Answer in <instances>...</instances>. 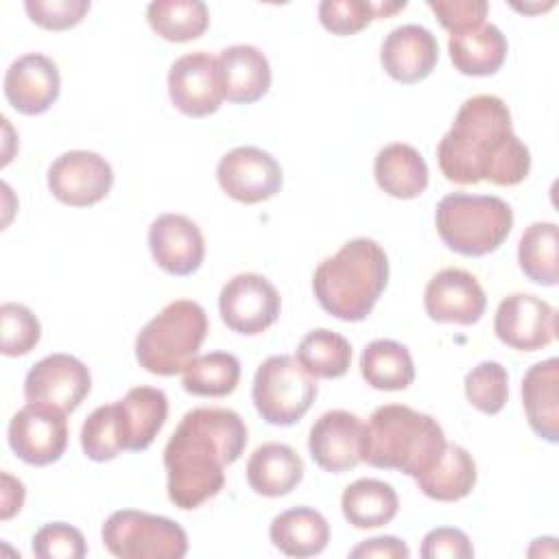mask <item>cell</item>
Returning <instances> with one entry per match:
<instances>
[{
  "label": "cell",
  "mask_w": 559,
  "mask_h": 559,
  "mask_svg": "<svg viewBox=\"0 0 559 559\" xmlns=\"http://www.w3.org/2000/svg\"><path fill=\"white\" fill-rule=\"evenodd\" d=\"M443 177L459 186L489 181L518 186L531 170V153L513 133L507 103L493 94L467 98L437 146Z\"/></svg>",
  "instance_id": "obj_1"
},
{
  "label": "cell",
  "mask_w": 559,
  "mask_h": 559,
  "mask_svg": "<svg viewBox=\"0 0 559 559\" xmlns=\"http://www.w3.org/2000/svg\"><path fill=\"white\" fill-rule=\"evenodd\" d=\"M247 445V426L236 411L199 406L188 411L164 448L168 500L192 511L225 487V467Z\"/></svg>",
  "instance_id": "obj_2"
},
{
  "label": "cell",
  "mask_w": 559,
  "mask_h": 559,
  "mask_svg": "<svg viewBox=\"0 0 559 559\" xmlns=\"http://www.w3.org/2000/svg\"><path fill=\"white\" fill-rule=\"evenodd\" d=\"M389 282V258L371 238L347 240L319 262L312 290L319 306L341 321H362Z\"/></svg>",
  "instance_id": "obj_3"
},
{
  "label": "cell",
  "mask_w": 559,
  "mask_h": 559,
  "mask_svg": "<svg viewBox=\"0 0 559 559\" xmlns=\"http://www.w3.org/2000/svg\"><path fill=\"white\" fill-rule=\"evenodd\" d=\"M445 443L435 417L404 404H384L365 424L362 461L417 478L437 463Z\"/></svg>",
  "instance_id": "obj_4"
},
{
  "label": "cell",
  "mask_w": 559,
  "mask_h": 559,
  "mask_svg": "<svg viewBox=\"0 0 559 559\" xmlns=\"http://www.w3.org/2000/svg\"><path fill=\"white\" fill-rule=\"evenodd\" d=\"M437 234L448 249L467 258L493 253L511 234L513 210L493 194H445L435 210Z\"/></svg>",
  "instance_id": "obj_5"
},
{
  "label": "cell",
  "mask_w": 559,
  "mask_h": 559,
  "mask_svg": "<svg viewBox=\"0 0 559 559\" xmlns=\"http://www.w3.org/2000/svg\"><path fill=\"white\" fill-rule=\"evenodd\" d=\"M207 336V314L192 299H175L135 336V360L155 376H175L197 358Z\"/></svg>",
  "instance_id": "obj_6"
},
{
  "label": "cell",
  "mask_w": 559,
  "mask_h": 559,
  "mask_svg": "<svg viewBox=\"0 0 559 559\" xmlns=\"http://www.w3.org/2000/svg\"><path fill=\"white\" fill-rule=\"evenodd\" d=\"M100 537L120 559H181L188 552V535L175 520L138 509L114 511Z\"/></svg>",
  "instance_id": "obj_7"
},
{
  "label": "cell",
  "mask_w": 559,
  "mask_h": 559,
  "mask_svg": "<svg viewBox=\"0 0 559 559\" xmlns=\"http://www.w3.org/2000/svg\"><path fill=\"white\" fill-rule=\"evenodd\" d=\"M251 397L258 415L266 424L293 426L310 411L317 397V382L297 358L277 354L258 367Z\"/></svg>",
  "instance_id": "obj_8"
},
{
  "label": "cell",
  "mask_w": 559,
  "mask_h": 559,
  "mask_svg": "<svg viewBox=\"0 0 559 559\" xmlns=\"http://www.w3.org/2000/svg\"><path fill=\"white\" fill-rule=\"evenodd\" d=\"M282 299L277 288L258 273H238L221 288L218 312L223 323L238 334L255 336L269 330L280 317Z\"/></svg>",
  "instance_id": "obj_9"
},
{
  "label": "cell",
  "mask_w": 559,
  "mask_h": 559,
  "mask_svg": "<svg viewBox=\"0 0 559 559\" xmlns=\"http://www.w3.org/2000/svg\"><path fill=\"white\" fill-rule=\"evenodd\" d=\"M7 439L13 454L28 465L44 467L57 463L68 445L66 413L28 402L11 417Z\"/></svg>",
  "instance_id": "obj_10"
},
{
  "label": "cell",
  "mask_w": 559,
  "mask_h": 559,
  "mask_svg": "<svg viewBox=\"0 0 559 559\" xmlns=\"http://www.w3.org/2000/svg\"><path fill=\"white\" fill-rule=\"evenodd\" d=\"M92 389L90 369L70 354H50L35 362L24 378V397L61 413H74Z\"/></svg>",
  "instance_id": "obj_11"
},
{
  "label": "cell",
  "mask_w": 559,
  "mask_h": 559,
  "mask_svg": "<svg viewBox=\"0 0 559 559\" xmlns=\"http://www.w3.org/2000/svg\"><path fill=\"white\" fill-rule=\"evenodd\" d=\"M218 186L238 203H262L282 190V166L258 146H236L216 166Z\"/></svg>",
  "instance_id": "obj_12"
},
{
  "label": "cell",
  "mask_w": 559,
  "mask_h": 559,
  "mask_svg": "<svg viewBox=\"0 0 559 559\" xmlns=\"http://www.w3.org/2000/svg\"><path fill=\"white\" fill-rule=\"evenodd\" d=\"M114 186L109 162L94 151L61 153L48 168V190L70 207H87L103 201Z\"/></svg>",
  "instance_id": "obj_13"
},
{
  "label": "cell",
  "mask_w": 559,
  "mask_h": 559,
  "mask_svg": "<svg viewBox=\"0 0 559 559\" xmlns=\"http://www.w3.org/2000/svg\"><path fill=\"white\" fill-rule=\"evenodd\" d=\"M168 96L173 105L190 118L218 111L225 98L218 59L205 50L186 52L175 59L168 70Z\"/></svg>",
  "instance_id": "obj_14"
},
{
  "label": "cell",
  "mask_w": 559,
  "mask_h": 559,
  "mask_svg": "<svg viewBox=\"0 0 559 559\" xmlns=\"http://www.w3.org/2000/svg\"><path fill=\"white\" fill-rule=\"evenodd\" d=\"M493 332L500 343L518 352H537L555 341L557 312L542 297L513 293L498 304Z\"/></svg>",
  "instance_id": "obj_15"
},
{
  "label": "cell",
  "mask_w": 559,
  "mask_h": 559,
  "mask_svg": "<svg viewBox=\"0 0 559 559\" xmlns=\"http://www.w3.org/2000/svg\"><path fill=\"white\" fill-rule=\"evenodd\" d=\"M365 424L349 411H328L310 428L308 450L312 461L330 472L343 474L362 463Z\"/></svg>",
  "instance_id": "obj_16"
},
{
  "label": "cell",
  "mask_w": 559,
  "mask_h": 559,
  "mask_svg": "<svg viewBox=\"0 0 559 559\" xmlns=\"http://www.w3.org/2000/svg\"><path fill=\"white\" fill-rule=\"evenodd\" d=\"M424 308L437 323L472 325L485 314L487 297L472 273L463 269H441L426 284Z\"/></svg>",
  "instance_id": "obj_17"
},
{
  "label": "cell",
  "mask_w": 559,
  "mask_h": 559,
  "mask_svg": "<svg viewBox=\"0 0 559 559\" xmlns=\"http://www.w3.org/2000/svg\"><path fill=\"white\" fill-rule=\"evenodd\" d=\"M153 260L168 275H192L205 258V240L194 221L183 214H159L148 227Z\"/></svg>",
  "instance_id": "obj_18"
},
{
  "label": "cell",
  "mask_w": 559,
  "mask_h": 559,
  "mask_svg": "<svg viewBox=\"0 0 559 559\" xmlns=\"http://www.w3.org/2000/svg\"><path fill=\"white\" fill-rule=\"evenodd\" d=\"M59 87L57 63L41 52L17 57L4 74V96L9 105L24 116L48 111L59 96Z\"/></svg>",
  "instance_id": "obj_19"
},
{
  "label": "cell",
  "mask_w": 559,
  "mask_h": 559,
  "mask_svg": "<svg viewBox=\"0 0 559 559\" xmlns=\"http://www.w3.org/2000/svg\"><path fill=\"white\" fill-rule=\"evenodd\" d=\"M439 61L437 37L419 24H402L393 28L380 46V63L384 72L404 85L424 81Z\"/></svg>",
  "instance_id": "obj_20"
},
{
  "label": "cell",
  "mask_w": 559,
  "mask_h": 559,
  "mask_svg": "<svg viewBox=\"0 0 559 559\" xmlns=\"http://www.w3.org/2000/svg\"><path fill=\"white\" fill-rule=\"evenodd\" d=\"M114 406L120 443L129 452L146 450L168 417V397L155 386H133Z\"/></svg>",
  "instance_id": "obj_21"
},
{
  "label": "cell",
  "mask_w": 559,
  "mask_h": 559,
  "mask_svg": "<svg viewBox=\"0 0 559 559\" xmlns=\"http://www.w3.org/2000/svg\"><path fill=\"white\" fill-rule=\"evenodd\" d=\"M223 96L229 103L249 105L260 100L271 87V66L264 52L251 44L227 46L218 52Z\"/></svg>",
  "instance_id": "obj_22"
},
{
  "label": "cell",
  "mask_w": 559,
  "mask_h": 559,
  "mask_svg": "<svg viewBox=\"0 0 559 559\" xmlns=\"http://www.w3.org/2000/svg\"><path fill=\"white\" fill-rule=\"evenodd\" d=\"M559 360L535 362L522 378V406L528 426L548 443L559 441Z\"/></svg>",
  "instance_id": "obj_23"
},
{
  "label": "cell",
  "mask_w": 559,
  "mask_h": 559,
  "mask_svg": "<svg viewBox=\"0 0 559 559\" xmlns=\"http://www.w3.org/2000/svg\"><path fill=\"white\" fill-rule=\"evenodd\" d=\"M304 478L301 456L286 443H264L247 461L249 487L266 498L290 493Z\"/></svg>",
  "instance_id": "obj_24"
},
{
  "label": "cell",
  "mask_w": 559,
  "mask_h": 559,
  "mask_svg": "<svg viewBox=\"0 0 559 559\" xmlns=\"http://www.w3.org/2000/svg\"><path fill=\"white\" fill-rule=\"evenodd\" d=\"M373 177L380 190L393 199H415L428 188V164L421 153L404 142L386 144L373 159Z\"/></svg>",
  "instance_id": "obj_25"
},
{
  "label": "cell",
  "mask_w": 559,
  "mask_h": 559,
  "mask_svg": "<svg viewBox=\"0 0 559 559\" xmlns=\"http://www.w3.org/2000/svg\"><path fill=\"white\" fill-rule=\"evenodd\" d=\"M273 546L288 557H314L330 542L328 520L312 507H293L273 518L269 526Z\"/></svg>",
  "instance_id": "obj_26"
},
{
  "label": "cell",
  "mask_w": 559,
  "mask_h": 559,
  "mask_svg": "<svg viewBox=\"0 0 559 559\" xmlns=\"http://www.w3.org/2000/svg\"><path fill=\"white\" fill-rule=\"evenodd\" d=\"M448 52L461 74L489 76L502 68L509 44L496 24H483L478 28L450 35Z\"/></svg>",
  "instance_id": "obj_27"
},
{
  "label": "cell",
  "mask_w": 559,
  "mask_h": 559,
  "mask_svg": "<svg viewBox=\"0 0 559 559\" xmlns=\"http://www.w3.org/2000/svg\"><path fill=\"white\" fill-rule=\"evenodd\" d=\"M415 483L430 500L456 502L472 493L476 485V463L465 448L445 443L437 463L417 476Z\"/></svg>",
  "instance_id": "obj_28"
},
{
  "label": "cell",
  "mask_w": 559,
  "mask_h": 559,
  "mask_svg": "<svg viewBox=\"0 0 559 559\" xmlns=\"http://www.w3.org/2000/svg\"><path fill=\"white\" fill-rule=\"evenodd\" d=\"M343 518L354 528H378L389 524L400 509L395 489L378 478H358L341 496Z\"/></svg>",
  "instance_id": "obj_29"
},
{
  "label": "cell",
  "mask_w": 559,
  "mask_h": 559,
  "mask_svg": "<svg viewBox=\"0 0 559 559\" xmlns=\"http://www.w3.org/2000/svg\"><path fill=\"white\" fill-rule=\"evenodd\" d=\"M360 373L365 382L378 391H402L413 384L415 365L406 345L378 338L362 349Z\"/></svg>",
  "instance_id": "obj_30"
},
{
  "label": "cell",
  "mask_w": 559,
  "mask_h": 559,
  "mask_svg": "<svg viewBox=\"0 0 559 559\" xmlns=\"http://www.w3.org/2000/svg\"><path fill=\"white\" fill-rule=\"evenodd\" d=\"M151 28L168 41H190L210 26L207 4L201 0H155L146 7Z\"/></svg>",
  "instance_id": "obj_31"
},
{
  "label": "cell",
  "mask_w": 559,
  "mask_h": 559,
  "mask_svg": "<svg viewBox=\"0 0 559 559\" xmlns=\"http://www.w3.org/2000/svg\"><path fill=\"white\" fill-rule=\"evenodd\" d=\"M297 362L312 378H341L352 365V345L338 332L328 328L310 330L297 345Z\"/></svg>",
  "instance_id": "obj_32"
},
{
  "label": "cell",
  "mask_w": 559,
  "mask_h": 559,
  "mask_svg": "<svg viewBox=\"0 0 559 559\" xmlns=\"http://www.w3.org/2000/svg\"><path fill=\"white\" fill-rule=\"evenodd\" d=\"M557 225L537 221L528 225L518 245V262L522 273L539 286H555L559 282L557 262Z\"/></svg>",
  "instance_id": "obj_33"
},
{
  "label": "cell",
  "mask_w": 559,
  "mask_h": 559,
  "mask_svg": "<svg viewBox=\"0 0 559 559\" xmlns=\"http://www.w3.org/2000/svg\"><path fill=\"white\" fill-rule=\"evenodd\" d=\"M240 380V360L229 352H210L197 356L186 369L181 384L199 397H225Z\"/></svg>",
  "instance_id": "obj_34"
},
{
  "label": "cell",
  "mask_w": 559,
  "mask_h": 559,
  "mask_svg": "<svg viewBox=\"0 0 559 559\" xmlns=\"http://www.w3.org/2000/svg\"><path fill=\"white\" fill-rule=\"evenodd\" d=\"M406 2H367V0H323L319 2V22L332 35H354L376 17H389L402 11Z\"/></svg>",
  "instance_id": "obj_35"
},
{
  "label": "cell",
  "mask_w": 559,
  "mask_h": 559,
  "mask_svg": "<svg viewBox=\"0 0 559 559\" xmlns=\"http://www.w3.org/2000/svg\"><path fill=\"white\" fill-rule=\"evenodd\" d=\"M463 384H465V397L476 411L485 415H496L504 408L509 397V376L500 362L496 360L478 362L467 371Z\"/></svg>",
  "instance_id": "obj_36"
},
{
  "label": "cell",
  "mask_w": 559,
  "mask_h": 559,
  "mask_svg": "<svg viewBox=\"0 0 559 559\" xmlns=\"http://www.w3.org/2000/svg\"><path fill=\"white\" fill-rule=\"evenodd\" d=\"M81 448L90 461L105 463L122 452L116 406L105 404L94 408L81 428Z\"/></svg>",
  "instance_id": "obj_37"
},
{
  "label": "cell",
  "mask_w": 559,
  "mask_h": 559,
  "mask_svg": "<svg viewBox=\"0 0 559 559\" xmlns=\"http://www.w3.org/2000/svg\"><path fill=\"white\" fill-rule=\"evenodd\" d=\"M2 323V354L4 356H24L41 338V325L37 317L22 304L7 301L0 306Z\"/></svg>",
  "instance_id": "obj_38"
},
{
  "label": "cell",
  "mask_w": 559,
  "mask_h": 559,
  "mask_svg": "<svg viewBox=\"0 0 559 559\" xmlns=\"http://www.w3.org/2000/svg\"><path fill=\"white\" fill-rule=\"evenodd\" d=\"M31 548L39 559H81L87 555L83 533L66 522H48L37 528Z\"/></svg>",
  "instance_id": "obj_39"
},
{
  "label": "cell",
  "mask_w": 559,
  "mask_h": 559,
  "mask_svg": "<svg viewBox=\"0 0 559 559\" xmlns=\"http://www.w3.org/2000/svg\"><path fill=\"white\" fill-rule=\"evenodd\" d=\"M90 0H26L24 9L41 28L66 31L76 26L90 11Z\"/></svg>",
  "instance_id": "obj_40"
},
{
  "label": "cell",
  "mask_w": 559,
  "mask_h": 559,
  "mask_svg": "<svg viewBox=\"0 0 559 559\" xmlns=\"http://www.w3.org/2000/svg\"><path fill=\"white\" fill-rule=\"evenodd\" d=\"M428 7L450 35L483 26L489 11L485 0H428Z\"/></svg>",
  "instance_id": "obj_41"
},
{
  "label": "cell",
  "mask_w": 559,
  "mask_h": 559,
  "mask_svg": "<svg viewBox=\"0 0 559 559\" xmlns=\"http://www.w3.org/2000/svg\"><path fill=\"white\" fill-rule=\"evenodd\" d=\"M419 555L424 559H469L474 557V546L461 528L437 526L424 535Z\"/></svg>",
  "instance_id": "obj_42"
},
{
  "label": "cell",
  "mask_w": 559,
  "mask_h": 559,
  "mask_svg": "<svg viewBox=\"0 0 559 559\" xmlns=\"http://www.w3.org/2000/svg\"><path fill=\"white\" fill-rule=\"evenodd\" d=\"M411 550L408 546L393 537V535H380L360 542L356 548L349 550L352 559H367V557H384V559H408Z\"/></svg>",
  "instance_id": "obj_43"
},
{
  "label": "cell",
  "mask_w": 559,
  "mask_h": 559,
  "mask_svg": "<svg viewBox=\"0 0 559 559\" xmlns=\"http://www.w3.org/2000/svg\"><path fill=\"white\" fill-rule=\"evenodd\" d=\"M24 485L11 474L2 472V489H0V518L11 520L24 504Z\"/></svg>",
  "instance_id": "obj_44"
}]
</instances>
